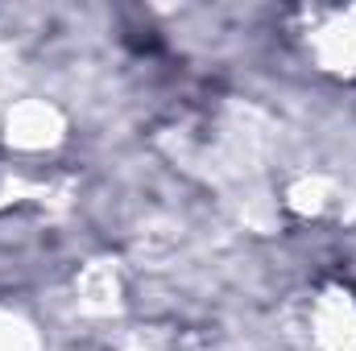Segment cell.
<instances>
[{
  "label": "cell",
  "mask_w": 356,
  "mask_h": 351,
  "mask_svg": "<svg viewBox=\"0 0 356 351\" xmlns=\"http://www.w3.org/2000/svg\"><path fill=\"white\" fill-rule=\"evenodd\" d=\"M311 335L323 351H356V298L353 293H323L311 310Z\"/></svg>",
  "instance_id": "cell-1"
},
{
  "label": "cell",
  "mask_w": 356,
  "mask_h": 351,
  "mask_svg": "<svg viewBox=\"0 0 356 351\" xmlns=\"http://www.w3.org/2000/svg\"><path fill=\"white\" fill-rule=\"evenodd\" d=\"M311 50L327 71H356V8L332 12L315 33H311Z\"/></svg>",
  "instance_id": "cell-2"
},
{
  "label": "cell",
  "mask_w": 356,
  "mask_h": 351,
  "mask_svg": "<svg viewBox=\"0 0 356 351\" xmlns=\"http://www.w3.org/2000/svg\"><path fill=\"white\" fill-rule=\"evenodd\" d=\"M58 132H63V120L50 103L29 99V103H17L8 112V141L21 149H46L58 141Z\"/></svg>",
  "instance_id": "cell-3"
},
{
  "label": "cell",
  "mask_w": 356,
  "mask_h": 351,
  "mask_svg": "<svg viewBox=\"0 0 356 351\" xmlns=\"http://www.w3.org/2000/svg\"><path fill=\"white\" fill-rule=\"evenodd\" d=\"M0 351H38V335L25 318L0 310Z\"/></svg>",
  "instance_id": "cell-4"
}]
</instances>
